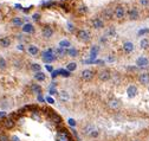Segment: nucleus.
<instances>
[{"mask_svg": "<svg viewBox=\"0 0 149 141\" xmlns=\"http://www.w3.org/2000/svg\"><path fill=\"white\" fill-rule=\"evenodd\" d=\"M27 51H28V53L32 56H37V53L39 52V49L36 46V45H30L28 46V49H27Z\"/></svg>", "mask_w": 149, "mask_h": 141, "instance_id": "5701e85b", "label": "nucleus"}, {"mask_svg": "<svg viewBox=\"0 0 149 141\" xmlns=\"http://www.w3.org/2000/svg\"><path fill=\"white\" fill-rule=\"evenodd\" d=\"M45 68H46V70H48V71H50V72L53 71V69H52V66H51V65H45Z\"/></svg>", "mask_w": 149, "mask_h": 141, "instance_id": "37998d69", "label": "nucleus"}, {"mask_svg": "<svg viewBox=\"0 0 149 141\" xmlns=\"http://www.w3.org/2000/svg\"><path fill=\"white\" fill-rule=\"evenodd\" d=\"M148 91H149V88H148Z\"/></svg>", "mask_w": 149, "mask_h": 141, "instance_id": "09e8293b", "label": "nucleus"}, {"mask_svg": "<svg viewBox=\"0 0 149 141\" xmlns=\"http://www.w3.org/2000/svg\"><path fill=\"white\" fill-rule=\"evenodd\" d=\"M31 69L33 70L34 72H38V71H40L41 69V66L38 64V63H33V64H31Z\"/></svg>", "mask_w": 149, "mask_h": 141, "instance_id": "c85d7f7f", "label": "nucleus"}, {"mask_svg": "<svg viewBox=\"0 0 149 141\" xmlns=\"http://www.w3.org/2000/svg\"><path fill=\"white\" fill-rule=\"evenodd\" d=\"M4 117H6V113L5 111H0V119H4Z\"/></svg>", "mask_w": 149, "mask_h": 141, "instance_id": "c03bdc74", "label": "nucleus"}, {"mask_svg": "<svg viewBox=\"0 0 149 141\" xmlns=\"http://www.w3.org/2000/svg\"><path fill=\"white\" fill-rule=\"evenodd\" d=\"M59 74H61L63 77H70V71H69V70L59 69Z\"/></svg>", "mask_w": 149, "mask_h": 141, "instance_id": "c756f323", "label": "nucleus"}, {"mask_svg": "<svg viewBox=\"0 0 149 141\" xmlns=\"http://www.w3.org/2000/svg\"><path fill=\"white\" fill-rule=\"evenodd\" d=\"M57 140L58 141H71L69 134L66 133V131H63V132H59L57 134Z\"/></svg>", "mask_w": 149, "mask_h": 141, "instance_id": "9d476101", "label": "nucleus"}, {"mask_svg": "<svg viewBox=\"0 0 149 141\" xmlns=\"http://www.w3.org/2000/svg\"><path fill=\"white\" fill-rule=\"evenodd\" d=\"M34 78H36V81H38V82H43V81H45V78H46V75H45L44 72L38 71V72H36Z\"/></svg>", "mask_w": 149, "mask_h": 141, "instance_id": "aec40b11", "label": "nucleus"}, {"mask_svg": "<svg viewBox=\"0 0 149 141\" xmlns=\"http://www.w3.org/2000/svg\"><path fill=\"white\" fill-rule=\"evenodd\" d=\"M136 65L139 66V68H146V66L149 65V59L147 57H139V58L136 59Z\"/></svg>", "mask_w": 149, "mask_h": 141, "instance_id": "39448f33", "label": "nucleus"}, {"mask_svg": "<svg viewBox=\"0 0 149 141\" xmlns=\"http://www.w3.org/2000/svg\"><path fill=\"white\" fill-rule=\"evenodd\" d=\"M110 77H111V75H110V72H109L108 70L99 71V74H98V78L101 79V81H103V82H107V81H109V79H110Z\"/></svg>", "mask_w": 149, "mask_h": 141, "instance_id": "6e6552de", "label": "nucleus"}, {"mask_svg": "<svg viewBox=\"0 0 149 141\" xmlns=\"http://www.w3.org/2000/svg\"><path fill=\"white\" fill-rule=\"evenodd\" d=\"M97 135H98V132L95 131V132H92V134L90 135V136H92V138H94V136H97Z\"/></svg>", "mask_w": 149, "mask_h": 141, "instance_id": "a18cd8bd", "label": "nucleus"}, {"mask_svg": "<svg viewBox=\"0 0 149 141\" xmlns=\"http://www.w3.org/2000/svg\"><path fill=\"white\" fill-rule=\"evenodd\" d=\"M86 11H88V10H86V7H85V6H82L81 8H79V13H85Z\"/></svg>", "mask_w": 149, "mask_h": 141, "instance_id": "58836bf2", "label": "nucleus"}, {"mask_svg": "<svg viewBox=\"0 0 149 141\" xmlns=\"http://www.w3.org/2000/svg\"><path fill=\"white\" fill-rule=\"evenodd\" d=\"M114 14H115V17L117 19H123L125 16V8L122 5H118V6H116L115 11H114Z\"/></svg>", "mask_w": 149, "mask_h": 141, "instance_id": "7ed1b4c3", "label": "nucleus"}, {"mask_svg": "<svg viewBox=\"0 0 149 141\" xmlns=\"http://www.w3.org/2000/svg\"><path fill=\"white\" fill-rule=\"evenodd\" d=\"M77 38L82 41H89L90 40V33H89L86 30H78Z\"/></svg>", "mask_w": 149, "mask_h": 141, "instance_id": "f03ea898", "label": "nucleus"}, {"mask_svg": "<svg viewBox=\"0 0 149 141\" xmlns=\"http://www.w3.org/2000/svg\"><path fill=\"white\" fill-rule=\"evenodd\" d=\"M61 97H62V100H68V98H69L68 93H65V91H63V93H62V95H61Z\"/></svg>", "mask_w": 149, "mask_h": 141, "instance_id": "c9c22d12", "label": "nucleus"}, {"mask_svg": "<svg viewBox=\"0 0 149 141\" xmlns=\"http://www.w3.org/2000/svg\"><path fill=\"white\" fill-rule=\"evenodd\" d=\"M108 106L111 108V109H118L120 107H121V102L120 100L117 98H111V100L108 102Z\"/></svg>", "mask_w": 149, "mask_h": 141, "instance_id": "2eb2a0df", "label": "nucleus"}, {"mask_svg": "<svg viewBox=\"0 0 149 141\" xmlns=\"http://www.w3.org/2000/svg\"><path fill=\"white\" fill-rule=\"evenodd\" d=\"M7 65V63L6 61L4 59V57H0V69H5Z\"/></svg>", "mask_w": 149, "mask_h": 141, "instance_id": "2f4dec72", "label": "nucleus"}, {"mask_svg": "<svg viewBox=\"0 0 149 141\" xmlns=\"http://www.w3.org/2000/svg\"><path fill=\"white\" fill-rule=\"evenodd\" d=\"M96 131V128H95V126L94 124H91V123H89V124H86L84 127V134L85 135H90L92 134V132H95Z\"/></svg>", "mask_w": 149, "mask_h": 141, "instance_id": "dca6fc26", "label": "nucleus"}, {"mask_svg": "<svg viewBox=\"0 0 149 141\" xmlns=\"http://www.w3.org/2000/svg\"><path fill=\"white\" fill-rule=\"evenodd\" d=\"M32 19H33L34 21H38L39 19H40V14H39V13H34L33 16H32Z\"/></svg>", "mask_w": 149, "mask_h": 141, "instance_id": "72a5a7b5", "label": "nucleus"}, {"mask_svg": "<svg viewBox=\"0 0 149 141\" xmlns=\"http://www.w3.org/2000/svg\"><path fill=\"white\" fill-rule=\"evenodd\" d=\"M128 17L130 20H137L140 18V12L137 11L136 7H132V8H130L128 11Z\"/></svg>", "mask_w": 149, "mask_h": 141, "instance_id": "20e7f679", "label": "nucleus"}, {"mask_svg": "<svg viewBox=\"0 0 149 141\" xmlns=\"http://www.w3.org/2000/svg\"><path fill=\"white\" fill-rule=\"evenodd\" d=\"M51 74H52V75H51V77H52V78H54V77H57V76H58V74H59V70H53V71L51 72Z\"/></svg>", "mask_w": 149, "mask_h": 141, "instance_id": "e433bc0d", "label": "nucleus"}, {"mask_svg": "<svg viewBox=\"0 0 149 141\" xmlns=\"http://www.w3.org/2000/svg\"><path fill=\"white\" fill-rule=\"evenodd\" d=\"M107 36H109V37H115L116 36V30L114 26H111V27L108 29V31H107Z\"/></svg>", "mask_w": 149, "mask_h": 141, "instance_id": "bb28decb", "label": "nucleus"}, {"mask_svg": "<svg viewBox=\"0 0 149 141\" xmlns=\"http://www.w3.org/2000/svg\"><path fill=\"white\" fill-rule=\"evenodd\" d=\"M16 7H17L18 10H21V5H18V4H17V5H16Z\"/></svg>", "mask_w": 149, "mask_h": 141, "instance_id": "de8ad7c7", "label": "nucleus"}, {"mask_svg": "<svg viewBox=\"0 0 149 141\" xmlns=\"http://www.w3.org/2000/svg\"><path fill=\"white\" fill-rule=\"evenodd\" d=\"M41 35H43L44 38H51L53 36V29L51 27V26H45L41 30Z\"/></svg>", "mask_w": 149, "mask_h": 141, "instance_id": "0eeeda50", "label": "nucleus"}, {"mask_svg": "<svg viewBox=\"0 0 149 141\" xmlns=\"http://www.w3.org/2000/svg\"><path fill=\"white\" fill-rule=\"evenodd\" d=\"M82 78L84 79V81H91L92 77H94V71L90 69H84L82 71Z\"/></svg>", "mask_w": 149, "mask_h": 141, "instance_id": "423d86ee", "label": "nucleus"}, {"mask_svg": "<svg viewBox=\"0 0 149 141\" xmlns=\"http://www.w3.org/2000/svg\"><path fill=\"white\" fill-rule=\"evenodd\" d=\"M12 24L14 25V26H23V19H21L20 17H14L13 19H12Z\"/></svg>", "mask_w": 149, "mask_h": 141, "instance_id": "393cba45", "label": "nucleus"}, {"mask_svg": "<svg viewBox=\"0 0 149 141\" xmlns=\"http://www.w3.org/2000/svg\"><path fill=\"white\" fill-rule=\"evenodd\" d=\"M140 4H141L142 6L147 7V6H149V0H140Z\"/></svg>", "mask_w": 149, "mask_h": 141, "instance_id": "f704fd0d", "label": "nucleus"}, {"mask_svg": "<svg viewBox=\"0 0 149 141\" xmlns=\"http://www.w3.org/2000/svg\"><path fill=\"white\" fill-rule=\"evenodd\" d=\"M134 49H135V46H134V43H131V41H125L123 44V50H124L125 53H131L134 51Z\"/></svg>", "mask_w": 149, "mask_h": 141, "instance_id": "1a4fd4ad", "label": "nucleus"}, {"mask_svg": "<svg viewBox=\"0 0 149 141\" xmlns=\"http://www.w3.org/2000/svg\"><path fill=\"white\" fill-rule=\"evenodd\" d=\"M148 33H149V29H141V30L137 32L139 36H144V35H148Z\"/></svg>", "mask_w": 149, "mask_h": 141, "instance_id": "7c9ffc66", "label": "nucleus"}, {"mask_svg": "<svg viewBox=\"0 0 149 141\" xmlns=\"http://www.w3.org/2000/svg\"><path fill=\"white\" fill-rule=\"evenodd\" d=\"M69 31H73V26H72V24H70V23H69Z\"/></svg>", "mask_w": 149, "mask_h": 141, "instance_id": "49530a36", "label": "nucleus"}, {"mask_svg": "<svg viewBox=\"0 0 149 141\" xmlns=\"http://www.w3.org/2000/svg\"><path fill=\"white\" fill-rule=\"evenodd\" d=\"M54 5H56L54 1H48V3H44V6L46 7V8H51V7H53Z\"/></svg>", "mask_w": 149, "mask_h": 141, "instance_id": "473e14b6", "label": "nucleus"}, {"mask_svg": "<svg viewBox=\"0 0 149 141\" xmlns=\"http://www.w3.org/2000/svg\"><path fill=\"white\" fill-rule=\"evenodd\" d=\"M76 69H77V64H76V63H73V62L69 63L68 66H66V70H69L70 72H71V71H74Z\"/></svg>", "mask_w": 149, "mask_h": 141, "instance_id": "cd10ccee", "label": "nucleus"}, {"mask_svg": "<svg viewBox=\"0 0 149 141\" xmlns=\"http://www.w3.org/2000/svg\"><path fill=\"white\" fill-rule=\"evenodd\" d=\"M4 126H5L7 129H11V128H13V127H14V121H13V119H11V117L6 119V120L4 121Z\"/></svg>", "mask_w": 149, "mask_h": 141, "instance_id": "412c9836", "label": "nucleus"}, {"mask_svg": "<svg viewBox=\"0 0 149 141\" xmlns=\"http://www.w3.org/2000/svg\"><path fill=\"white\" fill-rule=\"evenodd\" d=\"M139 81H140V83H141V84H143V86L149 84V74H147V72L141 74V75L139 76Z\"/></svg>", "mask_w": 149, "mask_h": 141, "instance_id": "ddd939ff", "label": "nucleus"}, {"mask_svg": "<svg viewBox=\"0 0 149 141\" xmlns=\"http://www.w3.org/2000/svg\"><path fill=\"white\" fill-rule=\"evenodd\" d=\"M69 124L72 126V127H74V126H76V121H74L73 119H69Z\"/></svg>", "mask_w": 149, "mask_h": 141, "instance_id": "4c0bfd02", "label": "nucleus"}, {"mask_svg": "<svg viewBox=\"0 0 149 141\" xmlns=\"http://www.w3.org/2000/svg\"><path fill=\"white\" fill-rule=\"evenodd\" d=\"M11 141H20V139L18 138V136H16V135H13V136L11 138Z\"/></svg>", "mask_w": 149, "mask_h": 141, "instance_id": "79ce46f5", "label": "nucleus"}, {"mask_svg": "<svg viewBox=\"0 0 149 141\" xmlns=\"http://www.w3.org/2000/svg\"><path fill=\"white\" fill-rule=\"evenodd\" d=\"M46 101H48L49 103H51V104H52V103H54L53 98H52V97H50V96H48V97H46Z\"/></svg>", "mask_w": 149, "mask_h": 141, "instance_id": "a19ab883", "label": "nucleus"}, {"mask_svg": "<svg viewBox=\"0 0 149 141\" xmlns=\"http://www.w3.org/2000/svg\"><path fill=\"white\" fill-rule=\"evenodd\" d=\"M41 59H43V62L45 63H51L53 62L54 59H56V55H54V50H46V51L43 52V56H41Z\"/></svg>", "mask_w": 149, "mask_h": 141, "instance_id": "f257e3e1", "label": "nucleus"}, {"mask_svg": "<svg viewBox=\"0 0 149 141\" xmlns=\"http://www.w3.org/2000/svg\"><path fill=\"white\" fill-rule=\"evenodd\" d=\"M11 45V39L8 37H4L0 39V46L1 48H8Z\"/></svg>", "mask_w": 149, "mask_h": 141, "instance_id": "a211bd4d", "label": "nucleus"}, {"mask_svg": "<svg viewBox=\"0 0 149 141\" xmlns=\"http://www.w3.org/2000/svg\"><path fill=\"white\" fill-rule=\"evenodd\" d=\"M31 91H32V94L40 95L41 94V87L39 86V84H31Z\"/></svg>", "mask_w": 149, "mask_h": 141, "instance_id": "f3484780", "label": "nucleus"}, {"mask_svg": "<svg viewBox=\"0 0 149 141\" xmlns=\"http://www.w3.org/2000/svg\"><path fill=\"white\" fill-rule=\"evenodd\" d=\"M70 46H71V43H70L69 40H66V39L59 41V48H62V49H69Z\"/></svg>", "mask_w": 149, "mask_h": 141, "instance_id": "a878e982", "label": "nucleus"}, {"mask_svg": "<svg viewBox=\"0 0 149 141\" xmlns=\"http://www.w3.org/2000/svg\"><path fill=\"white\" fill-rule=\"evenodd\" d=\"M66 55L69 56V57H77L78 56V50L74 48H69L68 50H66Z\"/></svg>", "mask_w": 149, "mask_h": 141, "instance_id": "4be33fe9", "label": "nucleus"}, {"mask_svg": "<svg viewBox=\"0 0 149 141\" xmlns=\"http://www.w3.org/2000/svg\"><path fill=\"white\" fill-rule=\"evenodd\" d=\"M0 141H8V138L6 135H0Z\"/></svg>", "mask_w": 149, "mask_h": 141, "instance_id": "ea45409f", "label": "nucleus"}, {"mask_svg": "<svg viewBox=\"0 0 149 141\" xmlns=\"http://www.w3.org/2000/svg\"><path fill=\"white\" fill-rule=\"evenodd\" d=\"M92 26L96 29V30H101V29L104 27V21L99 19V18H95L92 20Z\"/></svg>", "mask_w": 149, "mask_h": 141, "instance_id": "9b49d317", "label": "nucleus"}, {"mask_svg": "<svg viewBox=\"0 0 149 141\" xmlns=\"http://www.w3.org/2000/svg\"><path fill=\"white\" fill-rule=\"evenodd\" d=\"M112 16H114V12H112V8H105L104 11H103V17L105 18V19H108V20H110L112 18Z\"/></svg>", "mask_w": 149, "mask_h": 141, "instance_id": "6ab92c4d", "label": "nucleus"}, {"mask_svg": "<svg viewBox=\"0 0 149 141\" xmlns=\"http://www.w3.org/2000/svg\"><path fill=\"white\" fill-rule=\"evenodd\" d=\"M140 48L143 49V50H146V49L149 48V40L147 39V38L141 39V41H140Z\"/></svg>", "mask_w": 149, "mask_h": 141, "instance_id": "b1692460", "label": "nucleus"}, {"mask_svg": "<svg viewBox=\"0 0 149 141\" xmlns=\"http://www.w3.org/2000/svg\"><path fill=\"white\" fill-rule=\"evenodd\" d=\"M127 94H128L129 98L135 97L137 95V88H136V86H129L128 89H127Z\"/></svg>", "mask_w": 149, "mask_h": 141, "instance_id": "f8f14e48", "label": "nucleus"}, {"mask_svg": "<svg viewBox=\"0 0 149 141\" xmlns=\"http://www.w3.org/2000/svg\"><path fill=\"white\" fill-rule=\"evenodd\" d=\"M23 32L24 33H33L34 32V27H33V25L31 24V23H25L24 25H23Z\"/></svg>", "mask_w": 149, "mask_h": 141, "instance_id": "4468645a", "label": "nucleus"}]
</instances>
